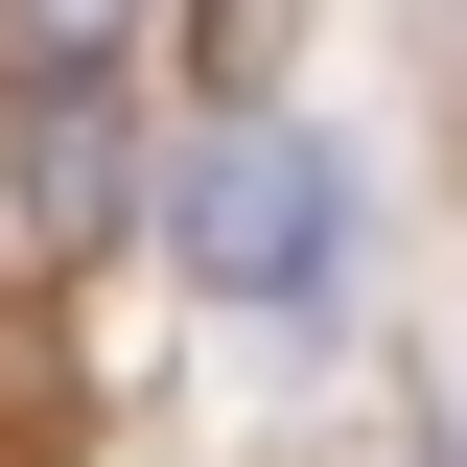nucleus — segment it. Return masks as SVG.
I'll return each mask as SVG.
<instances>
[{
	"label": "nucleus",
	"mask_w": 467,
	"mask_h": 467,
	"mask_svg": "<svg viewBox=\"0 0 467 467\" xmlns=\"http://www.w3.org/2000/svg\"><path fill=\"white\" fill-rule=\"evenodd\" d=\"M164 257L211 304H257V327H304V304L350 281V140H304V117H211L164 187Z\"/></svg>",
	"instance_id": "nucleus-1"
},
{
	"label": "nucleus",
	"mask_w": 467,
	"mask_h": 467,
	"mask_svg": "<svg viewBox=\"0 0 467 467\" xmlns=\"http://www.w3.org/2000/svg\"><path fill=\"white\" fill-rule=\"evenodd\" d=\"M0 187H24V234H47V257H94V234L140 211V94L70 47L47 94H24V164H0Z\"/></svg>",
	"instance_id": "nucleus-2"
},
{
	"label": "nucleus",
	"mask_w": 467,
	"mask_h": 467,
	"mask_svg": "<svg viewBox=\"0 0 467 467\" xmlns=\"http://www.w3.org/2000/svg\"><path fill=\"white\" fill-rule=\"evenodd\" d=\"M281 24H304V0H187V94L257 117V94H281Z\"/></svg>",
	"instance_id": "nucleus-3"
},
{
	"label": "nucleus",
	"mask_w": 467,
	"mask_h": 467,
	"mask_svg": "<svg viewBox=\"0 0 467 467\" xmlns=\"http://www.w3.org/2000/svg\"><path fill=\"white\" fill-rule=\"evenodd\" d=\"M24 47H47V70H70V47H117V0H24Z\"/></svg>",
	"instance_id": "nucleus-4"
}]
</instances>
